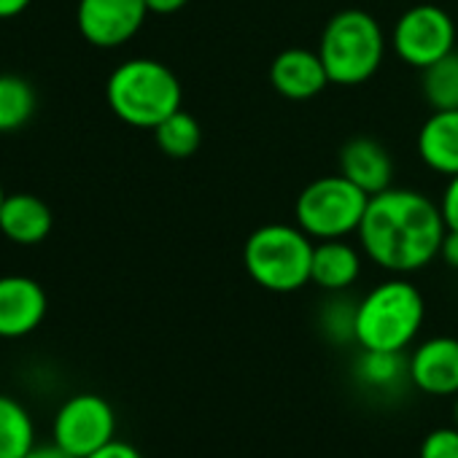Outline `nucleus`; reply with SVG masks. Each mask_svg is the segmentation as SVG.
I'll return each instance as SVG.
<instances>
[{"mask_svg": "<svg viewBox=\"0 0 458 458\" xmlns=\"http://www.w3.org/2000/svg\"><path fill=\"white\" fill-rule=\"evenodd\" d=\"M410 383L428 396L458 394V340L447 335L418 343L407 359Z\"/></svg>", "mask_w": 458, "mask_h": 458, "instance_id": "9d476101", "label": "nucleus"}, {"mask_svg": "<svg viewBox=\"0 0 458 458\" xmlns=\"http://www.w3.org/2000/svg\"><path fill=\"white\" fill-rule=\"evenodd\" d=\"M445 233L439 202L423 191L391 186L369 197L356 241L375 267L410 276L439 257Z\"/></svg>", "mask_w": 458, "mask_h": 458, "instance_id": "f257e3e1", "label": "nucleus"}, {"mask_svg": "<svg viewBox=\"0 0 458 458\" xmlns=\"http://www.w3.org/2000/svg\"><path fill=\"white\" fill-rule=\"evenodd\" d=\"M116 439V412L100 394L65 399L52 420V442L73 458H87Z\"/></svg>", "mask_w": 458, "mask_h": 458, "instance_id": "6e6552de", "label": "nucleus"}, {"mask_svg": "<svg viewBox=\"0 0 458 458\" xmlns=\"http://www.w3.org/2000/svg\"><path fill=\"white\" fill-rule=\"evenodd\" d=\"M33 0H0V20H12V17H20Z\"/></svg>", "mask_w": 458, "mask_h": 458, "instance_id": "c85d7f7f", "label": "nucleus"}, {"mask_svg": "<svg viewBox=\"0 0 458 458\" xmlns=\"http://www.w3.org/2000/svg\"><path fill=\"white\" fill-rule=\"evenodd\" d=\"M369 194L351 183L343 173L310 181L294 202V224L318 241H340L359 233Z\"/></svg>", "mask_w": 458, "mask_h": 458, "instance_id": "423d86ee", "label": "nucleus"}, {"mask_svg": "<svg viewBox=\"0 0 458 458\" xmlns=\"http://www.w3.org/2000/svg\"><path fill=\"white\" fill-rule=\"evenodd\" d=\"M25 458H73V455L65 453L63 447H57L55 442H49V445H36Z\"/></svg>", "mask_w": 458, "mask_h": 458, "instance_id": "cd10ccee", "label": "nucleus"}, {"mask_svg": "<svg viewBox=\"0 0 458 458\" xmlns=\"http://www.w3.org/2000/svg\"><path fill=\"white\" fill-rule=\"evenodd\" d=\"M458 25L455 20L434 4L410 6L391 30V49L394 55L415 68L423 71L437 60L458 52Z\"/></svg>", "mask_w": 458, "mask_h": 458, "instance_id": "0eeeda50", "label": "nucleus"}, {"mask_svg": "<svg viewBox=\"0 0 458 458\" xmlns=\"http://www.w3.org/2000/svg\"><path fill=\"white\" fill-rule=\"evenodd\" d=\"M36 445V420L30 410L20 399L0 394V458H25Z\"/></svg>", "mask_w": 458, "mask_h": 458, "instance_id": "f3484780", "label": "nucleus"}, {"mask_svg": "<svg viewBox=\"0 0 458 458\" xmlns=\"http://www.w3.org/2000/svg\"><path fill=\"white\" fill-rule=\"evenodd\" d=\"M270 84L281 98L302 103L318 98L332 81L318 52L305 47H289L281 55H276L270 65Z\"/></svg>", "mask_w": 458, "mask_h": 458, "instance_id": "f8f14e48", "label": "nucleus"}, {"mask_svg": "<svg viewBox=\"0 0 458 458\" xmlns=\"http://www.w3.org/2000/svg\"><path fill=\"white\" fill-rule=\"evenodd\" d=\"M316 52L332 84L361 87L386 60V33L369 12L343 9L324 25Z\"/></svg>", "mask_w": 458, "mask_h": 458, "instance_id": "39448f33", "label": "nucleus"}, {"mask_svg": "<svg viewBox=\"0 0 458 458\" xmlns=\"http://www.w3.org/2000/svg\"><path fill=\"white\" fill-rule=\"evenodd\" d=\"M340 173L372 197L394 186V157L380 140L356 135L340 148Z\"/></svg>", "mask_w": 458, "mask_h": 458, "instance_id": "ddd939ff", "label": "nucleus"}, {"mask_svg": "<svg viewBox=\"0 0 458 458\" xmlns=\"http://www.w3.org/2000/svg\"><path fill=\"white\" fill-rule=\"evenodd\" d=\"M418 458H458V426H442L423 437Z\"/></svg>", "mask_w": 458, "mask_h": 458, "instance_id": "5701e85b", "label": "nucleus"}, {"mask_svg": "<svg viewBox=\"0 0 458 458\" xmlns=\"http://www.w3.org/2000/svg\"><path fill=\"white\" fill-rule=\"evenodd\" d=\"M439 213L445 218V226L447 229H455L458 233V175H450L442 194H439Z\"/></svg>", "mask_w": 458, "mask_h": 458, "instance_id": "b1692460", "label": "nucleus"}, {"mask_svg": "<svg viewBox=\"0 0 458 458\" xmlns=\"http://www.w3.org/2000/svg\"><path fill=\"white\" fill-rule=\"evenodd\" d=\"M36 114V89L20 76H0V132L25 127Z\"/></svg>", "mask_w": 458, "mask_h": 458, "instance_id": "aec40b11", "label": "nucleus"}, {"mask_svg": "<svg viewBox=\"0 0 458 458\" xmlns=\"http://www.w3.org/2000/svg\"><path fill=\"white\" fill-rule=\"evenodd\" d=\"M316 241L297 224L270 221L257 226L243 243L249 278L273 294H292L310 284Z\"/></svg>", "mask_w": 458, "mask_h": 458, "instance_id": "20e7f679", "label": "nucleus"}, {"mask_svg": "<svg viewBox=\"0 0 458 458\" xmlns=\"http://www.w3.org/2000/svg\"><path fill=\"white\" fill-rule=\"evenodd\" d=\"M4 199H6V189H4V183H0V208H4Z\"/></svg>", "mask_w": 458, "mask_h": 458, "instance_id": "7c9ffc66", "label": "nucleus"}, {"mask_svg": "<svg viewBox=\"0 0 458 458\" xmlns=\"http://www.w3.org/2000/svg\"><path fill=\"white\" fill-rule=\"evenodd\" d=\"M437 259H442L450 270H458V233H455V229H447V233H445Z\"/></svg>", "mask_w": 458, "mask_h": 458, "instance_id": "a878e982", "label": "nucleus"}, {"mask_svg": "<svg viewBox=\"0 0 458 458\" xmlns=\"http://www.w3.org/2000/svg\"><path fill=\"white\" fill-rule=\"evenodd\" d=\"M353 324H356V302L345 300H332L321 310V329L332 343H356L353 337Z\"/></svg>", "mask_w": 458, "mask_h": 458, "instance_id": "4be33fe9", "label": "nucleus"}, {"mask_svg": "<svg viewBox=\"0 0 458 458\" xmlns=\"http://www.w3.org/2000/svg\"><path fill=\"white\" fill-rule=\"evenodd\" d=\"M189 0H146L148 14H159V17H170L175 12H181Z\"/></svg>", "mask_w": 458, "mask_h": 458, "instance_id": "bb28decb", "label": "nucleus"}, {"mask_svg": "<svg viewBox=\"0 0 458 458\" xmlns=\"http://www.w3.org/2000/svg\"><path fill=\"white\" fill-rule=\"evenodd\" d=\"M106 100L116 119L138 130H154L183 103V89L173 68L151 57H132L114 68Z\"/></svg>", "mask_w": 458, "mask_h": 458, "instance_id": "7ed1b4c3", "label": "nucleus"}, {"mask_svg": "<svg viewBox=\"0 0 458 458\" xmlns=\"http://www.w3.org/2000/svg\"><path fill=\"white\" fill-rule=\"evenodd\" d=\"M55 216L49 205L28 191L6 194L0 208V233L17 246H38L49 238Z\"/></svg>", "mask_w": 458, "mask_h": 458, "instance_id": "dca6fc26", "label": "nucleus"}, {"mask_svg": "<svg viewBox=\"0 0 458 458\" xmlns=\"http://www.w3.org/2000/svg\"><path fill=\"white\" fill-rule=\"evenodd\" d=\"M148 17L146 0H79L76 25L87 44L116 49L132 41Z\"/></svg>", "mask_w": 458, "mask_h": 458, "instance_id": "1a4fd4ad", "label": "nucleus"}, {"mask_svg": "<svg viewBox=\"0 0 458 458\" xmlns=\"http://www.w3.org/2000/svg\"><path fill=\"white\" fill-rule=\"evenodd\" d=\"M364 251L348 238L340 241H318L313 249L310 284L327 294H343L361 278Z\"/></svg>", "mask_w": 458, "mask_h": 458, "instance_id": "4468645a", "label": "nucleus"}, {"mask_svg": "<svg viewBox=\"0 0 458 458\" xmlns=\"http://www.w3.org/2000/svg\"><path fill=\"white\" fill-rule=\"evenodd\" d=\"M420 95L431 111L458 108V52L420 71Z\"/></svg>", "mask_w": 458, "mask_h": 458, "instance_id": "6ab92c4d", "label": "nucleus"}, {"mask_svg": "<svg viewBox=\"0 0 458 458\" xmlns=\"http://www.w3.org/2000/svg\"><path fill=\"white\" fill-rule=\"evenodd\" d=\"M415 148L420 162L437 175H458V108L431 111L418 130Z\"/></svg>", "mask_w": 458, "mask_h": 458, "instance_id": "2eb2a0df", "label": "nucleus"}, {"mask_svg": "<svg viewBox=\"0 0 458 458\" xmlns=\"http://www.w3.org/2000/svg\"><path fill=\"white\" fill-rule=\"evenodd\" d=\"M356 375L361 383L377 391H388L399 386L404 377L410 380V367L404 353H386V351H361L356 361Z\"/></svg>", "mask_w": 458, "mask_h": 458, "instance_id": "412c9836", "label": "nucleus"}, {"mask_svg": "<svg viewBox=\"0 0 458 458\" xmlns=\"http://www.w3.org/2000/svg\"><path fill=\"white\" fill-rule=\"evenodd\" d=\"M151 132H154V140H157L159 151L165 157H170V159H189L191 154H197V148L202 143L199 122L189 111H183V108L170 114Z\"/></svg>", "mask_w": 458, "mask_h": 458, "instance_id": "a211bd4d", "label": "nucleus"}, {"mask_svg": "<svg viewBox=\"0 0 458 458\" xmlns=\"http://www.w3.org/2000/svg\"><path fill=\"white\" fill-rule=\"evenodd\" d=\"M426 318L423 294L404 276H391L356 302L353 337L361 351L404 353Z\"/></svg>", "mask_w": 458, "mask_h": 458, "instance_id": "f03ea898", "label": "nucleus"}, {"mask_svg": "<svg viewBox=\"0 0 458 458\" xmlns=\"http://www.w3.org/2000/svg\"><path fill=\"white\" fill-rule=\"evenodd\" d=\"M453 399H455V402H453V423L458 426V394H455Z\"/></svg>", "mask_w": 458, "mask_h": 458, "instance_id": "c756f323", "label": "nucleus"}, {"mask_svg": "<svg viewBox=\"0 0 458 458\" xmlns=\"http://www.w3.org/2000/svg\"><path fill=\"white\" fill-rule=\"evenodd\" d=\"M47 292L28 276L0 278V337L20 340L33 335L47 318Z\"/></svg>", "mask_w": 458, "mask_h": 458, "instance_id": "9b49d317", "label": "nucleus"}, {"mask_svg": "<svg viewBox=\"0 0 458 458\" xmlns=\"http://www.w3.org/2000/svg\"><path fill=\"white\" fill-rule=\"evenodd\" d=\"M87 458H143V455L135 445H130L124 439H111L108 445H103L100 450H95Z\"/></svg>", "mask_w": 458, "mask_h": 458, "instance_id": "393cba45", "label": "nucleus"}]
</instances>
